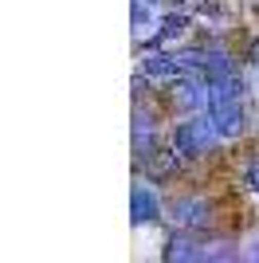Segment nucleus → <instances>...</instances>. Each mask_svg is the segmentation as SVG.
I'll return each mask as SVG.
<instances>
[{"label":"nucleus","mask_w":259,"mask_h":263,"mask_svg":"<svg viewBox=\"0 0 259 263\" xmlns=\"http://www.w3.org/2000/svg\"><path fill=\"white\" fill-rule=\"evenodd\" d=\"M208 83V114H212L220 138H236L244 130V102H239V83L236 75H220V79H205Z\"/></svg>","instance_id":"nucleus-1"},{"label":"nucleus","mask_w":259,"mask_h":263,"mask_svg":"<svg viewBox=\"0 0 259 263\" xmlns=\"http://www.w3.org/2000/svg\"><path fill=\"white\" fill-rule=\"evenodd\" d=\"M216 138H220V130H216V122H212V114H196V118H189V122H177L173 126V149L181 157H205L208 149L216 145Z\"/></svg>","instance_id":"nucleus-2"},{"label":"nucleus","mask_w":259,"mask_h":263,"mask_svg":"<svg viewBox=\"0 0 259 263\" xmlns=\"http://www.w3.org/2000/svg\"><path fill=\"white\" fill-rule=\"evenodd\" d=\"M130 216H134V224H157L161 220V200L150 185L130 189Z\"/></svg>","instance_id":"nucleus-3"},{"label":"nucleus","mask_w":259,"mask_h":263,"mask_svg":"<svg viewBox=\"0 0 259 263\" xmlns=\"http://www.w3.org/2000/svg\"><path fill=\"white\" fill-rule=\"evenodd\" d=\"M173 220H177L181 228H208V224H212V209L196 197H177L173 200Z\"/></svg>","instance_id":"nucleus-4"},{"label":"nucleus","mask_w":259,"mask_h":263,"mask_svg":"<svg viewBox=\"0 0 259 263\" xmlns=\"http://www.w3.org/2000/svg\"><path fill=\"white\" fill-rule=\"evenodd\" d=\"M141 71H145V79H181L189 67L177 59V55H161V51H153L141 59Z\"/></svg>","instance_id":"nucleus-5"},{"label":"nucleus","mask_w":259,"mask_h":263,"mask_svg":"<svg viewBox=\"0 0 259 263\" xmlns=\"http://www.w3.org/2000/svg\"><path fill=\"white\" fill-rule=\"evenodd\" d=\"M173 102H181L184 110L208 106V83L205 87H196V83H177V87H173Z\"/></svg>","instance_id":"nucleus-6"},{"label":"nucleus","mask_w":259,"mask_h":263,"mask_svg":"<svg viewBox=\"0 0 259 263\" xmlns=\"http://www.w3.org/2000/svg\"><path fill=\"white\" fill-rule=\"evenodd\" d=\"M165 259H208V252L189 236H173L169 248H165Z\"/></svg>","instance_id":"nucleus-7"},{"label":"nucleus","mask_w":259,"mask_h":263,"mask_svg":"<svg viewBox=\"0 0 259 263\" xmlns=\"http://www.w3.org/2000/svg\"><path fill=\"white\" fill-rule=\"evenodd\" d=\"M145 165H150V177H169L177 165H181V154L177 149H153L150 157H145Z\"/></svg>","instance_id":"nucleus-8"},{"label":"nucleus","mask_w":259,"mask_h":263,"mask_svg":"<svg viewBox=\"0 0 259 263\" xmlns=\"http://www.w3.org/2000/svg\"><path fill=\"white\" fill-rule=\"evenodd\" d=\"M184 28H189V16H184V12H169V16L161 20V28H157V35H153L150 44H153V47H157V44H169V40H177Z\"/></svg>","instance_id":"nucleus-9"},{"label":"nucleus","mask_w":259,"mask_h":263,"mask_svg":"<svg viewBox=\"0 0 259 263\" xmlns=\"http://www.w3.org/2000/svg\"><path fill=\"white\" fill-rule=\"evenodd\" d=\"M130 16H134V32H145V28H150V4H145V0H134V12H130Z\"/></svg>","instance_id":"nucleus-10"},{"label":"nucleus","mask_w":259,"mask_h":263,"mask_svg":"<svg viewBox=\"0 0 259 263\" xmlns=\"http://www.w3.org/2000/svg\"><path fill=\"white\" fill-rule=\"evenodd\" d=\"M244 185H248L251 193H259V157H251V161L244 165Z\"/></svg>","instance_id":"nucleus-11"},{"label":"nucleus","mask_w":259,"mask_h":263,"mask_svg":"<svg viewBox=\"0 0 259 263\" xmlns=\"http://www.w3.org/2000/svg\"><path fill=\"white\" fill-rule=\"evenodd\" d=\"M251 55H255V59H259V40H255V47H251Z\"/></svg>","instance_id":"nucleus-12"},{"label":"nucleus","mask_w":259,"mask_h":263,"mask_svg":"<svg viewBox=\"0 0 259 263\" xmlns=\"http://www.w3.org/2000/svg\"><path fill=\"white\" fill-rule=\"evenodd\" d=\"M145 4H157V0H145Z\"/></svg>","instance_id":"nucleus-13"},{"label":"nucleus","mask_w":259,"mask_h":263,"mask_svg":"<svg viewBox=\"0 0 259 263\" xmlns=\"http://www.w3.org/2000/svg\"><path fill=\"white\" fill-rule=\"evenodd\" d=\"M255 259H259V248H255Z\"/></svg>","instance_id":"nucleus-14"},{"label":"nucleus","mask_w":259,"mask_h":263,"mask_svg":"<svg viewBox=\"0 0 259 263\" xmlns=\"http://www.w3.org/2000/svg\"><path fill=\"white\" fill-rule=\"evenodd\" d=\"M177 4H184V0H177Z\"/></svg>","instance_id":"nucleus-15"}]
</instances>
